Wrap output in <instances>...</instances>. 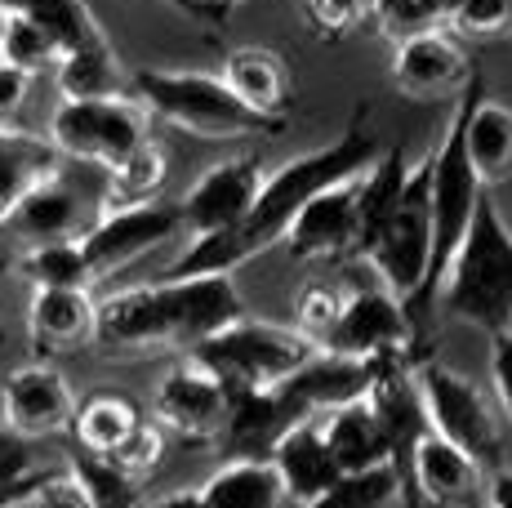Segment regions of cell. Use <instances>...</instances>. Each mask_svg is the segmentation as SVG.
Segmentation results:
<instances>
[{
	"mask_svg": "<svg viewBox=\"0 0 512 508\" xmlns=\"http://www.w3.org/2000/svg\"><path fill=\"white\" fill-rule=\"evenodd\" d=\"M361 259L379 272V286L392 290L406 308H415L423 281H428V259H432V214H428V156L410 165L401 197L361 250Z\"/></svg>",
	"mask_w": 512,
	"mask_h": 508,
	"instance_id": "obj_6",
	"label": "cell"
},
{
	"mask_svg": "<svg viewBox=\"0 0 512 508\" xmlns=\"http://www.w3.org/2000/svg\"><path fill=\"white\" fill-rule=\"evenodd\" d=\"M14 508H90V500H85V491L76 486V477L67 468H49V473L36 468L23 486V500Z\"/></svg>",
	"mask_w": 512,
	"mask_h": 508,
	"instance_id": "obj_39",
	"label": "cell"
},
{
	"mask_svg": "<svg viewBox=\"0 0 512 508\" xmlns=\"http://www.w3.org/2000/svg\"><path fill=\"white\" fill-rule=\"evenodd\" d=\"M143 508H210V504H205L201 491H170V495H161V500H152Z\"/></svg>",
	"mask_w": 512,
	"mask_h": 508,
	"instance_id": "obj_46",
	"label": "cell"
},
{
	"mask_svg": "<svg viewBox=\"0 0 512 508\" xmlns=\"http://www.w3.org/2000/svg\"><path fill=\"white\" fill-rule=\"evenodd\" d=\"M241 317L245 304L232 277H165L107 295L94 317V344L103 353H187Z\"/></svg>",
	"mask_w": 512,
	"mask_h": 508,
	"instance_id": "obj_2",
	"label": "cell"
},
{
	"mask_svg": "<svg viewBox=\"0 0 512 508\" xmlns=\"http://www.w3.org/2000/svg\"><path fill=\"white\" fill-rule=\"evenodd\" d=\"M134 99L147 107V116H161L174 130H187L196 139H250V134H277L281 125L250 112L228 90L223 76L210 72H161L143 67L130 76Z\"/></svg>",
	"mask_w": 512,
	"mask_h": 508,
	"instance_id": "obj_4",
	"label": "cell"
},
{
	"mask_svg": "<svg viewBox=\"0 0 512 508\" xmlns=\"http://www.w3.org/2000/svg\"><path fill=\"white\" fill-rule=\"evenodd\" d=\"M18 272L36 290H90V263L81 254V241H49L23 250Z\"/></svg>",
	"mask_w": 512,
	"mask_h": 508,
	"instance_id": "obj_32",
	"label": "cell"
},
{
	"mask_svg": "<svg viewBox=\"0 0 512 508\" xmlns=\"http://www.w3.org/2000/svg\"><path fill=\"white\" fill-rule=\"evenodd\" d=\"M214 5H219V9H232V5H236V0H214Z\"/></svg>",
	"mask_w": 512,
	"mask_h": 508,
	"instance_id": "obj_48",
	"label": "cell"
},
{
	"mask_svg": "<svg viewBox=\"0 0 512 508\" xmlns=\"http://www.w3.org/2000/svg\"><path fill=\"white\" fill-rule=\"evenodd\" d=\"M374 156H379V143H374L361 125H352V130H343L326 148L285 161L281 170L263 174L259 197H254L250 214H245L236 228L210 232V237H192V246L179 254V263H174L165 277H232L254 254L281 246L290 219L317 197V192L357 179Z\"/></svg>",
	"mask_w": 512,
	"mask_h": 508,
	"instance_id": "obj_1",
	"label": "cell"
},
{
	"mask_svg": "<svg viewBox=\"0 0 512 508\" xmlns=\"http://www.w3.org/2000/svg\"><path fill=\"white\" fill-rule=\"evenodd\" d=\"M383 0H303V14L321 36L339 41V36L361 32L366 23H379Z\"/></svg>",
	"mask_w": 512,
	"mask_h": 508,
	"instance_id": "obj_36",
	"label": "cell"
},
{
	"mask_svg": "<svg viewBox=\"0 0 512 508\" xmlns=\"http://www.w3.org/2000/svg\"><path fill=\"white\" fill-rule=\"evenodd\" d=\"M0 14H18L27 23L45 27L63 54L81 50V45L103 36V27H98V18L90 14L85 0H0Z\"/></svg>",
	"mask_w": 512,
	"mask_h": 508,
	"instance_id": "obj_29",
	"label": "cell"
},
{
	"mask_svg": "<svg viewBox=\"0 0 512 508\" xmlns=\"http://www.w3.org/2000/svg\"><path fill=\"white\" fill-rule=\"evenodd\" d=\"M67 473L76 477V486L85 491L90 508H143V491L139 477H130L121 464H112L107 455H90L76 451Z\"/></svg>",
	"mask_w": 512,
	"mask_h": 508,
	"instance_id": "obj_31",
	"label": "cell"
},
{
	"mask_svg": "<svg viewBox=\"0 0 512 508\" xmlns=\"http://www.w3.org/2000/svg\"><path fill=\"white\" fill-rule=\"evenodd\" d=\"M317 424H321L326 451H330L339 473H370V468L388 464V451H383V437H379V428H374V415H370L366 397H361V402L326 410Z\"/></svg>",
	"mask_w": 512,
	"mask_h": 508,
	"instance_id": "obj_24",
	"label": "cell"
},
{
	"mask_svg": "<svg viewBox=\"0 0 512 508\" xmlns=\"http://www.w3.org/2000/svg\"><path fill=\"white\" fill-rule=\"evenodd\" d=\"M27 85H32V76H23L18 67L0 63V130H9V121L18 116V107L27 103Z\"/></svg>",
	"mask_w": 512,
	"mask_h": 508,
	"instance_id": "obj_43",
	"label": "cell"
},
{
	"mask_svg": "<svg viewBox=\"0 0 512 508\" xmlns=\"http://www.w3.org/2000/svg\"><path fill=\"white\" fill-rule=\"evenodd\" d=\"M210 508H281L285 491L268 459H228L210 482L201 486Z\"/></svg>",
	"mask_w": 512,
	"mask_h": 508,
	"instance_id": "obj_28",
	"label": "cell"
},
{
	"mask_svg": "<svg viewBox=\"0 0 512 508\" xmlns=\"http://www.w3.org/2000/svg\"><path fill=\"white\" fill-rule=\"evenodd\" d=\"M410 491L419 504L464 508L486 491V468L428 428L415 446V459H410Z\"/></svg>",
	"mask_w": 512,
	"mask_h": 508,
	"instance_id": "obj_18",
	"label": "cell"
},
{
	"mask_svg": "<svg viewBox=\"0 0 512 508\" xmlns=\"http://www.w3.org/2000/svg\"><path fill=\"white\" fill-rule=\"evenodd\" d=\"M152 139L147 130V107L130 94H112V99H63L49 121V143L58 156H72L85 165H121L134 148Z\"/></svg>",
	"mask_w": 512,
	"mask_h": 508,
	"instance_id": "obj_8",
	"label": "cell"
},
{
	"mask_svg": "<svg viewBox=\"0 0 512 508\" xmlns=\"http://www.w3.org/2000/svg\"><path fill=\"white\" fill-rule=\"evenodd\" d=\"M0 23H5V14H0Z\"/></svg>",
	"mask_w": 512,
	"mask_h": 508,
	"instance_id": "obj_49",
	"label": "cell"
},
{
	"mask_svg": "<svg viewBox=\"0 0 512 508\" xmlns=\"http://www.w3.org/2000/svg\"><path fill=\"white\" fill-rule=\"evenodd\" d=\"M343 290L330 286V281H308V286H299V295H294V330L299 335H308L312 344H321V339L330 335V326L339 321L343 312Z\"/></svg>",
	"mask_w": 512,
	"mask_h": 508,
	"instance_id": "obj_35",
	"label": "cell"
},
{
	"mask_svg": "<svg viewBox=\"0 0 512 508\" xmlns=\"http://www.w3.org/2000/svg\"><path fill=\"white\" fill-rule=\"evenodd\" d=\"M486 495H490V508H512V468H495L490 473Z\"/></svg>",
	"mask_w": 512,
	"mask_h": 508,
	"instance_id": "obj_44",
	"label": "cell"
},
{
	"mask_svg": "<svg viewBox=\"0 0 512 508\" xmlns=\"http://www.w3.org/2000/svg\"><path fill=\"white\" fill-rule=\"evenodd\" d=\"M455 32L450 36H468V41H499L512 32V0H455L446 18Z\"/></svg>",
	"mask_w": 512,
	"mask_h": 508,
	"instance_id": "obj_37",
	"label": "cell"
},
{
	"mask_svg": "<svg viewBox=\"0 0 512 508\" xmlns=\"http://www.w3.org/2000/svg\"><path fill=\"white\" fill-rule=\"evenodd\" d=\"M437 299L450 317L477 326L486 339L512 330V228L490 192H481L464 241L450 254Z\"/></svg>",
	"mask_w": 512,
	"mask_h": 508,
	"instance_id": "obj_3",
	"label": "cell"
},
{
	"mask_svg": "<svg viewBox=\"0 0 512 508\" xmlns=\"http://www.w3.org/2000/svg\"><path fill=\"white\" fill-rule=\"evenodd\" d=\"M472 58L459 45V36L441 32H415L401 36L397 50H392V85H397L406 99H455L459 90L472 81Z\"/></svg>",
	"mask_w": 512,
	"mask_h": 508,
	"instance_id": "obj_15",
	"label": "cell"
},
{
	"mask_svg": "<svg viewBox=\"0 0 512 508\" xmlns=\"http://www.w3.org/2000/svg\"><path fill=\"white\" fill-rule=\"evenodd\" d=\"M161 455H165V428L156 424V419H143V424L130 433V442H125L116 455H107V459H112V464H121L125 473L143 482V477L161 464Z\"/></svg>",
	"mask_w": 512,
	"mask_h": 508,
	"instance_id": "obj_40",
	"label": "cell"
},
{
	"mask_svg": "<svg viewBox=\"0 0 512 508\" xmlns=\"http://www.w3.org/2000/svg\"><path fill=\"white\" fill-rule=\"evenodd\" d=\"M415 384L432 433L446 437L450 446H459L468 459H477L490 473L504 468V433H499L495 406L486 402V393L472 384L464 370H450L441 361H415Z\"/></svg>",
	"mask_w": 512,
	"mask_h": 508,
	"instance_id": "obj_7",
	"label": "cell"
},
{
	"mask_svg": "<svg viewBox=\"0 0 512 508\" xmlns=\"http://www.w3.org/2000/svg\"><path fill=\"white\" fill-rule=\"evenodd\" d=\"M72 415H76L72 384H67L63 370H54L49 361H32V366H18L5 375V388H0V419H5L14 433H23L27 442L67 433Z\"/></svg>",
	"mask_w": 512,
	"mask_h": 508,
	"instance_id": "obj_13",
	"label": "cell"
},
{
	"mask_svg": "<svg viewBox=\"0 0 512 508\" xmlns=\"http://www.w3.org/2000/svg\"><path fill=\"white\" fill-rule=\"evenodd\" d=\"M27 486V482H23ZM23 486H5V491H0V508H14L18 500H23Z\"/></svg>",
	"mask_w": 512,
	"mask_h": 508,
	"instance_id": "obj_47",
	"label": "cell"
},
{
	"mask_svg": "<svg viewBox=\"0 0 512 508\" xmlns=\"http://www.w3.org/2000/svg\"><path fill=\"white\" fill-rule=\"evenodd\" d=\"M85 228H90V223H85V201L76 197L58 174L45 179L41 188L27 192V197L9 210V219L0 223V232H9L23 250L49 246V241H76Z\"/></svg>",
	"mask_w": 512,
	"mask_h": 508,
	"instance_id": "obj_19",
	"label": "cell"
},
{
	"mask_svg": "<svg viewBox=\"0 0 512 508\" xmlns=\"http://www.w3.org/2000/svg\"><path fill=\"white\" fill-rule=\"evenodd\" d=\"M312 353H317V344L308 335H299L294 326H272V321H254V317L232 321L219 335L187 348V357L210 370L228 388V397L285 384Z\"/></svg>",
	"mask_w": 512,
	"mask_h": 508,
	"instance_id": "obj_5",
	"label": "cell"
},
{
	"mask_svg": "<svg viewBox=\"0 0 512 508\" xmlns=\"http://www.w3.org/2000/svg\"><path fill=\"white\" fill-rule=\"evenodd\" d=\"M54 76H58V94L63 99H112V94H130V76H125L121 58H116L107 36L63 54Z\"/></svg>",
	"mask_w": 512,
	"mask_h": 508,
	"instance_id": "obj_27",
	"label": "cell"
},
{
	"mask_svg": "<svg viewBox=\"0 0 512 508\" xmlns=\"http://www.w3.org/2000/svg\"><path fill=\"white\" fill-rule=\"evenodd\" d=\"M490 388H495V402L512 424V330L490 335Z\"/></svg>",
	"mask_w": 512,
	"mask_h": 508,
	"instance_id": "obj_42",
	"label": "cell"
},
{
	"mask_svg": "<svg viewBox=\"0 0 512 508\" xmlns=\"http://www.w3.org/2000/svg\"><path fill=\"white\" fill-rule=\"evenodd\" d=\"M303 419H312V415L294 402L281 384L259 388V393H232L228 424H223L219 442L232 459H268L272 446H277L294 424H303Z\"/></svg>",
	"mask_w": 512,
	"mask_h": 508,
	"instance_id": "obj_17",
	"label": "cell"
},
{
	"mask_svg": "<svg viewBox=\"0 0 512 508\" xmlns=\"http://www.w3.org/2000/svg\"><path fill=\"white\" fill-rule=\"evenodd\" d=\"M223 81L228 90L241 99L250 112L268 116V121H285L294 103V76L285 67V58L277 50H263V45H241L223 58Z\"/></svg>",
	"mask_w": 512,
	"mask_h": 508,
	"instance_id": "obj_22",
	"label": "cell"
},
{
	"mask_svg": "<svg viewBox=\"0 0 512 508\" xmlns=\"http://www.w3.org/2000/svg\"><path fill=\"white\" fill-rule=\"evenodd\" d=\"M32 473H36L32 442L0 419V491H5V486H23Z\"/></svg>",
	"mask_w": 512,
	"mask_h": 508,
	"instance_id": "obj_41",
	"label": "cell"
},
{
	"mask_svg": "<svg viewBox=\"0 0 512 508\" xmlns=\"http://www.w3.org/2000/svg\"><path fill=\"white\" fill-rule=\"evenodd\" d=\"M263 161L259 156H228V161L210 165L192 188L183 192L179 205V219H183V232L192 237H210V232H228L236 223L250 214L254 197L263 188Z\"/></svg>",
	"mask_w": 512,
	"mask_h": 508,
	"instance_id": "obj_11",
	"label": "cell"
},
{
	"mask_svg": "<svg viewBox=\"0 0 512 508\" xmlns=\"http://www.w3.org/2000/svg\"><path fill=\"white\" fill-rule=\"evenodd\" d=\"M165 174H170L165 148H161L156 139H147L143 148H134L121 165H112V170H107V197H103V210H125V205L161 201Z\"/></svg>",
	"mask_w": 512,
	"mask_h": 508,
	"instance_id": "obj_30",
	"label": "cell"
},
{
	"mask_svg": "<svg viewBox=\"0 0 512 508\" xmlns=\"http://www.w3.org/2000/svg\"><path fill=\"white\" fill-rule=\"evenodd\" d=\"M392 504H401V486L397 473L383 464L370 468V473H343L326 495H317L303 508H392Z\"/></svg>",
	"mask_w": 512,
	"mask_h": 508,
	"instance_id": "obj_34",
	"label": "cell"
},
{
	"mask_svg": "<svg viewBox=\"0 0 512 508\" xmlns=\"http://www.w3.org/2000/svg\"><path fill=\"white\" fill-rule=\"evenodd\" d=\"M374 379V361H361V357H339V353H312L285 379V393L294 397L312 419L326 415L334 406H348V402H361Z\"/></svg>",
	"mask_w": 512,
	"mask_h": 508,
	"instance_id": "obj_21",
	"label": "cell"
},
{
	"mask_svg": "<svg viewBox=\"0 0 512 508\" xmlns=\"http://www.w3.org/2000/svg\"><path fill=\"white\" fill-rule=\"evenodd\" d=\"M58 58H63V50L54 45V36L45 27L27 23L18 14H5V23H0V63L18 67L23 76H41L54 72Z\"/></svg>",
	"mask_w": 512,
	"mask_h": 508,
	"instance_id": "obj_33",
	"label": "cell"
},
{
	"mask_svg": "<svg viewBox=\"0 0 512 508\" xmlns=\"http://www.w3.org/2000/svg\"><path fill=\"white\" fill-rule=\"evenodd\" d=\"M179 232H183L179 205L147 201V205H125V210H103L76 241H81V254L90 263V281H103L112 272L130 268V263H139L143 254L161 250Z\"/></svg>",
	"mask_w": 512,
	"mask_h": 508,
	"instance_id": "obj_9",
	"label": "cell"
},
{
	"mask_svg": "<svg viewBox=\"0 0 512 508\" xmlns=\"http://www.w3.org/2000/svg\"><path fill=\"white\" fill-rule=\"evenodd\" d=\"M143 410L130 402L125 393H90L85 402H76V415H72V428L67 433L76 437V446L90 455H116L130 433L143 424Z\"/></svg>",
	"mask_w": 512,
	"mask_h": 508,
	"instance_id": "obj_26",
	"label": "cell"
},
{
	"mask_svg": "<svg viewBox=\"0 0 512 508\" xmlns=\"http://www.w3.org/2000/svg\"><path fill=\"white\" fill-rule=\"evenodd\" d=\"M455 112L464 156L481 188H499L504 179H512V107L486 99L481 72H472V81L455 94Z\"/></svg>",
	"mask_w": 512,
	"mask_h": 508,
	"instance_id": "obj_16",
	"label": "cell"
},
{
	"mask_svg": "<svg viewBox=\"0 0 512 508\" xmlns=\"http://www.w3.org/2000/svg\"><path fill=\"white\" fill-rule=\"evenodd\" d=\"M98 304L90 290H36L27 308V335L41 353H72L94 344Z\"/></svg>",
	"mask_w": 512,
	"mask_h": 508,
	"instance_id": "obj_23",
	"label": "cell"
},
{
	"mask_svg": "<svg viewBox=\"0 0 512 508\" xmlns=\"http://www.w3.org/2000/svg\"><path fill=\"white\" fill-rule=\"evenodd\" d=\"M58 174V148L41 134L27 130H0V223L9 219L18 201L32 188H41L45 179Z\"/></svg>",
	"mask_w": 512,
	"mask_h": 508,
	"instance_id": "obj_25",
	"label": "cell"
},
{
	"mask_svg": "<svg viewBox=\"0 0 512 508\" xmlns=\"http://www.w3.org/2000/svg\"><path fill=\"white\" fill-rule=\"evenodd\" d=\"M361 241V214H357V179L334 183V188L317 192L299 214L290 219L281 246L290 259L317 263V259H348L357 254Z\"/></svg>",
	"mask_w": 512,
	"mask_h": 508,
	"instance_id": "obj_14",
	"label": "cell"
},
{
	"mask_svg": "<svg viewBox=\"0 0 512 508\" xmlns=\"http://www.w3.org/2000/svg\"><path fill=\"white\" fill-rule=\"evenodd\" d=\"M455 9V0H383L379 9V27L383 36L401 41V36H415V32H432L441 27Z\"/></svg>",
	"mask_w": 512,
	"mask_h": 508,
	"instance_id": "obj_38",
	"label": "cell"
},
{
	"mask_svg": "<svg viewBox=\"0 0 512 508\" xmlns=\"http://www.w3.org/2000/svg\"><path fill=\"white\" fill-rule=\"evenodd\" d=\"M165 5L183 9L187 18H210V23H223V18H228V9H219L214 0H165Z\"/></svg>",
	"mask_w": 512,
	"mask_h": 508,
	"instance_id": "obj_45",
	"label": "cell"
},
{
	"mask_svg": "<svg viewBox=\"0 0 512 508\" xmlns=\"http://www.w3.org/2000/svg\"><path fill=\"white\" fill-rule=\"evenodd\" d=\"M410 344H415V317H410V308L392 290L366 286L343 299L339 321H334L330 335L317 348L321 353L374 361V357L410 353Z\"/></svg>",
	"mask_w": 512,
	"mask_h": 508,
	"instance_id": "obj_10",
	"label": "cell"
},
{
	"mask_svg": "<svg viewBox=\"0 0 512 508\" xmlns=\"http://www.w3.org/2000/svg\"><path fill=\"white\" fill-rule=\"evenodd\" d=\"M268 464H272V473H277L285 500H294V504H312L317 495H326L330 486L343 477L339 468H334L330 451H326V437H321L317 419L294 424L290 433L272 446Z\"/></svg>",
	"mask_w": 512,
	"mask_h": 508,
	"instance_id": "obj_20",
	"label": "cell"
},
{
	"mask_svg": "<svg viewBox=\"0 0 512 508\" xmlns=\"http://www.w3.org/2000/svg\"><path fill=\"white\" fill-rule=\"evenodd\" d=\"M228 388L210 375L205 366H196L192 357L174 361L165 370L161 388H156V424L165 433H179L187 442H219L223 424H228Z\"/></svg>",
	"mask_w": 512,
	"mask_h": 508,
	"instance_id": "obj_12",
	"label": "cell"
}]
</instances>
